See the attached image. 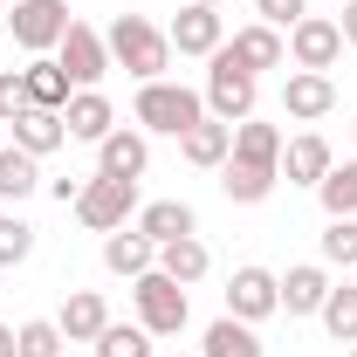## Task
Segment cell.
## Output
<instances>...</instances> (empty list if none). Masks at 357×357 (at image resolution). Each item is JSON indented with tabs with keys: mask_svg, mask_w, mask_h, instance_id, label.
Returning a JSON list of instances; mask_svg holds the SVG:
<instances>
[{
	"mask_svg": "<svg viewBox=\"0 0 357 357\" xmlns=\"http://www.w3.org/2000/svg\"><path fill=\"white\" fill-rule=\"evenodd\" d=\"M330 165H337V158H330V144H323L316 131H303V137L282 144V178H289V185H323Z\"/></svg>",
	"mask_w": 357,
	"mask_h": 357,
	"instance_id": "obj_19",
	"label": "cell"
},
{
	"mask_svg": "<svg viewBox=\"0 0 357 357\" xmlns=\"http://www.w3.org/2000/svg\"><path fill=\"white\" fill-rule=\"evenodd\" d=\"M103 268H110V275H124V282H137V275H151V268H158V248H151L137 227H117V234H103Z\"/></svg>",
	"mask_w": 357,
	"mask_h": 357,
	"instance_id": "obj_18",
	"label": "cell"
},
{
	"mask_svg": "<svg viewBox=\"0 0 357 357\" xmlns=\"http://www.w3.org/2000/svg\"><path fill=\"white\" fill-rule=\"evenodd\" d=\"M28 255H35V227L21 213H0V268H21Z\"/></svg>",
	"mask_w": 357,
	"mask_h": 357,
	"instance_id": "obj_32",
	"label": "cell"
},
{
	"mask_svg": "<svg viewBox=\"0 0 357 357\" xmlns=\"http://www.w3.org/2000/svg\"><path fill=\"white\" fill-rule=\"evenodd\" d=\"M351 137H357V124H351Z\"/></svg>",
	"mask_w": 357,
	"mask_h": 357,
	"instance_id": "obj_41",
	"label": "cell"
},
{
	"mask_svg": "<svg viewBox=\"0 0 357 357\" xmlns=\"http://www.w3.org/2000/svg\"><path fill=\"white\" fill-rule=\"evenodd\" d=\"M351 282H357V268H351Z\"/></svg>",
	"mask_w": 357,
	"mask_h": 357,
	"instance_id": "obj_40",
	"label": "cell"
},
{
	"mask_svg": "<svg viewBox=\"0 0 357 357\" xmlns=\"http://www.w3.org/2000/svg\"><path fill=\"white\" fill-rule=\"evenodd\" d=\"M76 220H83L89 234H117V227H131L137 220V185H131V178L89 172L83 192H76Z\"/></svg>",
	"mask_w": 357,
	"mask_h": 357,
	"instance_id": "obj_4",
	"label": "cell"
},
{
	"mask_svg": "<svg viewBox=\"0 0 357 357\" xmlns=\"http://www.w3.org/2000/svg\"><path fill=\"white\" fill-rule=\"evenodd\" d=\"M7 131H14V144H21V151H35V158H48V151H62V144H69L62 110H35V103H28V110L7 124Z\"/></svg>",
	"mask_w": 357,
	"mask_h": 357,
	"instance_id": "obj_22",
	"label": "cell"
},
{
	"mask_svg": "<svg viewBox=\"0 0 357 357\" xmlns=\"http://www.w3.org/2000/svg\"><path fill=\"white\" fill-rule=\"evenodd\" d=\"M158 275H172L178 289H192V282H206V275H213V248H206L199 234L165 241V248H158Z\"/></svg>",
	"mask_w": 357,
	"mask_h": 357,
	"instance_id": "obj_21",
	"label": "cell"
},
{
	"mask_svg": "<svg viewBox=\"0 0 357 357\" xmlns=\"http://www.w3.org/2000/svg\"><path fill=\"white\" fill-rule=\"evenodd\" d=\"M282 124H261V117H248V124H234V151L227 158H241V165H275L282 172Z\"/></svg>",
	"mask_w": 357,
	"mask_h": 357,
	"instance_id": "obj_24",
	"label": "cell"
},
{
	"mask_svg": "<svg viewBox=\"0 0 357 357\" xmlns=\"http://www.w3.org/2000/svg\"><path fill=\"white\" fill-rule=\"evenodd\" d=\"M337 28H344V48H357V0H344V21Z\"/></svg>",
	"mask_w": 357,
	"mask_h": 357,
	"instance_id": "obj_36",
	"label": "cell"
},
{
	"mask_svg": "<svg viewBox=\"0 0 357 357\" xmlns=\"http://www.w3.org/2000/svg\"><path fill=\"white\" fill-rule=\"evenodd\" d=\"M62 344H69V337H62L55 316H35V323L14 330V357H62Z\"/></svg>",
	"mask_w": 357,
	"mask_h": 357,
	"instance_id": "obj_29",
	"label": "cell"
},
{
	"mask_svg": "<svg viewBox=\"0 0 357 357\" xmlns=\"http://www.w3.org/2000/svg\"><path fill=\"white\" fill-rule=\"evenodd\" d=\"M0 357H14V330L7 323H0Z\"/></svg>",
	"mask_w": 357,
	"mask_h": 357,
	"instance_id": "obj_37",
	"label": "cell"
},
{
	"mask_svg": "<svg viewBox=\"0 0 357 357\" xmlns=\"http://www.w3.org/2000/svg\"><path fill=\"white\" fill-rule=\"evenodd\" d=\"M323 268H357V220L323 227Z\"/></svg>",
	"mask_w": 357,
	"mask_h": 357,
	"instance_id": "obj_33",
	"label": "cell"
},
{
	"mask_svg": "<svg viewBox=\"0 0 357 357\" xmlns=\"http://www.w3.org/2000/svg\"><path fill=\"white\" fill-rule=\"evenodd\" d=\"M337 7H344V0H337Z\"/></svg>",
	"mask_w": 357,
	"mask_h": 357,
	"instance_id": "obj_43",
	"label": "cell"
},
{
	"mask_svg": "<svg viewBox=\"0 0 357 357\" xmlns=\"http://www.w3.org/2000/svg\"><path fill=\"white\" fill-rule=\"evenodd\" d=\"M337 55H344V28H337L330 14H303V21L289 28V62H296V69H323V76H330Z\"/></svg>",
	"mask_w": 357,
	"mask_h": 357,
	"instance_id": "obj_9",
	"label": "cell"
},
{
	"mask_svg": "<svg viewBox=\"0 0 357 357\" xmlns=\"http://www.w3.org/2000/svg\"><path fill=\"white\" fill-rule=\"evenodd\" d=\"M0 7H14V0H0Z\"/></svg>",
	"mask_w": 357,
	"mask_h": 357,
	"instance_id": "obj_39",
	"label": "cell"
},
{
	"mask_svg": "<svg viewBox=\"0 0 357 357\" xmlns=\"http://www.w3.org/2000/svg\"><path fill=\"white\" fill-rule=\"evenodd\" d=\"M165 35H172V55H213V48L227 42V21H220V7L185 0V7H178V21L165 28Z\"/></svg>",
	"mask_w": 357,
	"mask_h": 357,
	"instance_id": "obj_10",
	"label": "cell"
},
{
	"mask_svg": "<svg viewBox=\"0 0 357 357\" xmlns=\"http://www.w3.org/2000/svg\"><path fill=\"white\" fill-rule=\"evenodd\" d=\"M35 185H42V158H35V151H21V144H0V199H14V206H21Z\"/></svg>",
	"mask_w": 357,
	"mask_h": 357,
	"instance_id": "obj_27",
	"label": "cell"
},
{
	"mask_svg": "<svg viewBox=\"0 0 357 357\" xmlns=\"http://www.w3.org/2000/svg\"><path fill=\"white\" fill-rule=\"evenodd\" d=\"M55 323H62V337H69V344H96V337L110 330V303H103L96 289H76V296L62 303Z\"/></svg>",
	"mask_w": 357,
	"mask_h": 357,
	"instance_id": "obj_23",
	"label": "cell"
},
{
	"mask_svg": "<svg viewBox=\"0 0 357 357\" xmlns=\"http://www.w3.org/2000/svg\"><path fill=\"white\" fill-rule=\"evenodd\" d=\"M178 151H185V165H199V172H220L227 151H234V124H220V117H199L192 131L178 137Z\"/></svg>",
	"mask_w": 357,
	"mask_h": 357,
	"instance_id": "obj_20",
	"label": "cell"
},
{
	"mask_svg": "<svg viewBox=\"0 0 357 357\" xmlns=\"http://www.w3.org/2000/svg\"><path fill=\"white\" fill-rule=\"evenodd\" d=\"M282 310V275H268V268H234V282H227V316H241V323H268V316Z\"/></svg>",
	"mask_w": 357,
	"mask_h": 357,
	"instance_id": "obj_8",
	"label": "cell"
},
{
	"mask_svg": "<svg viewBox=\"0 0 357 357\" xmlns=\"http://www.w3.org/2000/svg\"><path fill=\"white\" fill-rule=\"evenodd\" d=\"M206 62H213V69H206V89H199V96H206V117H220V124H248L255 103H261V76H248V69L227 55V42L213 48Z\"/></svg>",
	"mask_w": 357,
	"mask_h": 357,
	"instance_id": "obj_3",
	"label": "cell"
},
{
	"mask_svg": "<svg viewBox=\"0 0 357 357\" xmlns=\"http://www.w3.org/2000/svg\"><path fill=\"white\" fill-rule=\"evenodd\" d=\"M255 14H261L268 28H296L310 14V0H255Z\"/></svg>",
	"mask_w": 357,
	"mask_h": 357,
	"instance_id": "obj_35",
	"label": "cell"
},
{
	"mask_svg": "<svg viewBox=\"0 0 357 357\" xmlns=\"http://www.w3.org/2000/svg\"><path fill=\"white\" fill-rule=\"evenodd\" d=\"M351 357H357V344H351Z\"/></svg>",
	"mask_w": 357,
	"mask_h": 357,
	"instance_id": "obj_42",
	"label": "cell"
},
{
	"mask_svg": "<svg viewBox=\"0 0 357 357\" xmlns=\"http://www.w3.org/2000/svg\"><path fill=\"white\" fill-rule=\"evenodd\" d=\"M323 330L337 337V344H357V282H344V289H330V303H323Z\"/></svg>",
	"mask_w": 357,
	"mask_h": 357,
	"instance_id": "obj_30",
	"label": "cell"
},
{
	"mask_svg": "<svg viewBox=\"0 0 357 357\" xmlns=\"http://www.w3.org/2000/svg\"><path fill=\"white\" fill-rule=\"evenodd\" d=\"M199 7H220V0H199Z\"/></svg>",
	"mask_w": 357,
	"mask_h": 357,
	"instance_id": "obj_38",
	"label": "cell"
},
{
	"mask_svg": "<svg viewBox=\"0 0 357 357\" xmlns=\"http://www.w3.org/2000/svg\"><path fill=\"white\" fill-rule=\"evenodd\" d=\"M137 234L151 241V248H165V241H185V234H199V213L185 206V199H151V206H137Z\"/></svg>",
	"mask_w": 357,
	"mask_h": 357,
	"instance_id": "obj_15",
	"label": "cell"
},
{
	"mask_svg": "<svg viewBox=\"0 0 357 357\" xmlns=\"http://www.w3.org/2000/svg\"><path fill=\"white\" fill-rule=\"evenodd\" d=\"M21 83H28V103H35V110H69V96H76V83H69V69H62L55 55H28Z\"/></svg>",
	"mask_w": 357,
	"mask_h": 357,
	"instance_id": "obj_17",
	"label": "cell"
},
{
	"mask_svg": "<svg viewBox=\"0 0 357 357\" xmlns=\"http://www.w3.org/2000/svg\"><path fill=\"white\" fill-rule=\"evenodd\" d=\"M282 110H289L296 124H316V117L337 110V83H330L323 69H289V83H282Z\"/></svg>",
	"mask_w": 357,
	"mask_h": 357,
	"instance_id": "obj_11",
	"label": "cell"
},
{
	"mask_svg": "<svg viewBox=\"0 0 357 357\" xmlns=\"http://www.w3.org/2000/svg\"><path fill=\"white\" fill-rule=\"evenodd\" d=\"M131 117H137V131H144V137H151V131H158V137H185L199 117H206V96H199V89H185V83H165V76H158V83H137Z\"/></svg>",
	"mask_w": 357,
	"mask_h": 357,
	"instance_id": "obj_2",
	"label": "cell"
},
{
	"mask_svg": "<svg viewBox=\"0 0 357 357\" xmlns=\"http://www.w3.org/2000/svg\"><path fill=\"white\" fill-rule=\"evenodd\" d=\"M275 178H282L275 165H241V158H227L220 165V192L234 206H261L268 192H275Z\"/></svg>",
	"mask_w": 357,
	"mask_h": 357,
	"instance_id": "obj_26",
	"label": "cell"
},
{
	"mask_svg": "<svg viewBox=\"0 0 357 357\" xmlns=\"http://www.w3.org/2000/svg\"><path fill=\"white\" fill-rule=\"evenodd\" d=\"M131 303H137V323H144L151 337H178V330H185V316H192L185 289H178L172 275H158V268L131 282Z\"/></svg>",
	"mask_w": 357,
	"mask_h": 357,
	"instance_id": "obj_5",
	"label": "cell"
},
{
	"mask_svg": "<svg viewBox=\"0 0 357 357\" xmlns=\"http://www.w3.org/2000/svg\"><path fill=\"white\" fill-rule=\"evenodd\" d=\"M55 62L69 69V83H76V89H103V76H110V42H103L89 21H69V35H62V48H55Z\"/></svg>",
	"mask_w": 357,
	"mask_h": 357,
	"instance_id": "obj_7",
	"label": "cell"
},
{
	"mask_svg": "<svg viewBox=\"0 0 357 357\" xmlns=\"http://www.w3.org/2000/svg\"><path fill=\"white\" fill-rule=\"evenodd\" d=\"M96 357H158V351H151V330L144 323H110L96 337Z\"/></svg>",
	"mask_w": 357,
	"mask_h": 357,
	"instance_id": "obj_31",
	"label": "cell"
},
{
	"mask_svg": "<svg viewBox=\"0 0 357 357\" xmlns=\"http://www.w3.org/2000/svg\"><path fill=\"white\" fill-rule=\"evenodd\" d=\"M316 199H323V213H330V220H357V158L330 165V178L316 185Z\"/></svg>",
	"mask_w": 357,
	"mask_h": 357,
	"instance_id": "obj_28",
	"label": "cell"
},
{
	"mask_svg": "<svg viewBox=\"0 0 357 357\" xmlns=\"http://www.w3.org/2000/svg\"><path fill=\"white\" fill-rule=\"evenodd\" d=\"M28 110V83H21V69H0V124H14Z\"/></svg>",
	"mask_w": 357,
	"mask_h": 357,
	"instance_id": "obj_34",
	"label": "cell"
},
{
	"mask_svg": "<svg viewBox=\"0 0 357 357\" xmlns=\"http://www.w3.org/2000/svg\"><path fill=\"white\" fill-rule=\"evenodd\" d=\"M227 55H234L248 76H261V69H282V62H289V42H282V28H268V21H248V28H234Z\"/></svg>",
	"mask_w": 357,
	"mask_h": 357,
	"instance_id": "obj_12",
	"label": "cell"
},
{
	"mask_svg": "<svg viewBox=\"0 0 357 357\" xmlns=\"http://www.w3.org/2000/svg\"><path fill=\"white\" fill-rule=\"evenodd\" d=\"M62 124H69L76 144H103V137L117 131V103H110L103 89H76V96H69V110H62Z\"/></svg>",
	"mask_w": 357,
	"mask_h": 357,
	"instance_id": "obj_14",
	"label": "cell"
},
{
	"mask_svg": "<svg viewBox=\"0 0 357 357\" xmlns=\"http://www.w3.org/2000/svg\"><path fill=\"white\" fill-rule=\"evenodd\" d=\"M199 357H268L261 337H255V323H241V316H220V323H206V337H199Z\"/></svg>",
	"mask_w": 357,
	"mask_h": 357,
	"instance_id": "obj_25",
	"label": "cell"
},
{
	"mask_svg": "<svg viewBox=\"0 0 357 357\" xmlns=\"http://www.w3.org/2000/svg\"><path fill=\"white\" fill-rule=\"evenodd\" d=\"M330 289H337L330 268H323V261H303V268L282 275V310H289V316H316L323 303H330Z\"/></svg>",
	"mask_w": 357,
	"mask_h": 357,
	"instance_id": "obj_16",
	"label": "cell"
},
{
	"mask_svg": "<svg viewBox=\"0 0 357 357\" xmlns=\"http://www.w3.org/2000/svg\"><path fill=\"white\" fill-rule=\"evenodd\" d=\"M69 0H14V14H7V28H14V42L28 48V55H55L62 35H69Z\"/></svg>",
	"mask_w": 357,
	"mask_h": 357,
	"instance_id": "obj_6",
	"label": "cell"
},
{
	"mask_svg": "<svg viewBox=\"0 0 357 357\" xmlns=\"http://www.w3.org/2000/svg\"><path fill=\"white\" fill-rule=\"evenodd\" d=\"M144 165H151V137H144V131H124V124H117V131L96 144V172H103V178H131V185H137Z\"/></svg>",
	"mask_w": 357,
	"mask_h": 357,
	"instance_id": "obj_13",
	"label": "cell"
},
{
	"mask_svg": "<svg viewBox=\"0 0 357 357\" xmlns=\"http://www.w3.org/2000/svg\"><path fill=\"white\" fill-rule=\"evenodd\" d=\"M103 42H110V69H124L131 83H158L172 69V35L158 21H144V14H117L103 28Z\"/></svg>",
	"mask_w": 357,
	"mask_h": 357,
	"instance_id": "obj_1",
	"label": "cell"
},
{
	"mask_svg": "<svg viewBox=\"0 0 357 357\" xmlns=\"http://www.w3.org/2000/svg\"><path fill=\"white\" fill-rule=\"evenodd\" d=\"M172 357H178V351H172Z\"/></svg>",
	"mask_w": 357,
	"mask_h": 357,
	"instance_id": "obj_44",
	"label": "cell"
}]
</instances>
